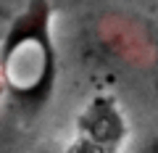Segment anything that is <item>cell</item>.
I'll return each instance as SVG.
<instances>
[{"label": "cell", "instance_id": "1", "mask_svg": "<svg viewBox=\"0 0 158 153\" xmlns=\"http://www.w3.org/2000/svg\"><path fill=\"white\" fill-rule=\"evenodd\" d=\"M50 0H32L0 37L3 95L21 113L48 106L58 77V56L50 32Z\"/></svg>", "mask_w": 158, "mask_h": 153}, {"label": "cell", "instance_id": "2", "mask_svg": "<svg viewBox=\"0 0 158 153\" xmlns=\"http://www.w3.org/2000/svg\"><path fill=\"white\" fill-rule=\"evenodd\" d=\"M129 137V121L113 95H95L77 116V137L66 153H118Z\"/></svg>", "mask_w": 158, "mask_h": 153}, {"label": "cell", "instance_id": "3", "mask_svg": "<svg viewBox=\"0 0 158 153\" xmlns=\"http://www.w3.org/2000/svg\"><path fill=\"white\" fill-rule=\"evenodd\" d=\"M32 0H0V27H8Z\"/></svg>", "mask_w": 158, "mask_h": 153}, {"label": "cell", "instance_id": "4", "mask_svg": "<svg viewBox=\"0 0 158 153\" xmlns=\"http://www.w3.org/2000/svg\"><path fill=\"white\" fill-rule=\"evenodd\" d=\"M140 153H158V137H150V140H145V145H142Z\"/></svg>", "mask_w": 158, "mask_h": 153}, {"label": "cell", "instance_id": "5", "mask_svg": "<svg viewBox=\"0 0 158 153\" xmlns=\"http://www.w3.org/2000/svg\"><path fill=\"white\" fill-rule=\"evenodd\" d=\"M0 98H3V77H0Z\"/></svg>", "mask_w": 158, "mask_h": 153}]
</instances>
